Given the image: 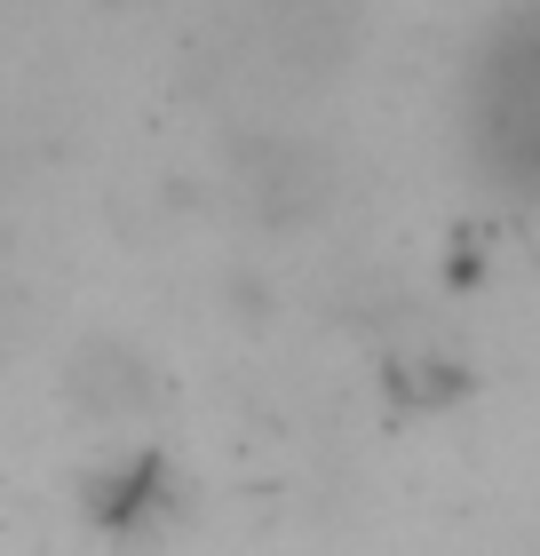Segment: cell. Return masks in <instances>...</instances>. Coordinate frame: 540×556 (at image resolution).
I'll list each match as a JSON object with an SVG mask.
<instances>
[{"label":"cell","instance_id":"7a4b0ae2","mask_svg":"<svg viewBox=\"0 0 540 556\" xmlns=\"http://www.w3.org/2000/svg\"><path fill=\"white\" fill-rule=\"evenodd\" d=\"M263 33H271V56L302 88H326L357 48V16H350V0H271Z\"/></svg>","mask_w":540,"mask_h":556},{"label":"cell","instance_id":"5b68a950","mask_svg":"<svg viewBox=\"0 0 540 556\" xmlns=\"http://www.w3.org/2000/svg\"><path fill=\"white\" fill-rule=\"evenodd\" d=\"M477 390L469 366H453L445 350H414V358H390V397L398 406H461Z\"/></svg>","mask_w":540,"mask_h":556},{"label":"cell","instance_id":"277c9868","mask_svg":"<svg viewBox=\"0 0 540 556\" xmlns=\"http://www.w3.org/2000/svg\"><path fill=\"white\" fill-rule=\"evenodd\" d=\"M167 501H175V485H167L160 453H127V462H112V469L88 477V517L104 525V533H143Z\"/></svg>","mask_w":540,"mask_h":556},{"label":"cell","instance_id":"3957f363","mask_svg":"<svg viewBox=\"0 0 540 556\" xmlns=\"http://www.w3.org/2000/svg\"><path fill=\"white\" fill-rule=\"evenodd\" d=\"M64 390H72V406H80V414H96V421H120V414L160 406V366H151L136 342L96 334V342H80V350H72Z\"/></svg>","mask_w":540,"mask_h":556},{"label":"cell","instance_id":"6da1fadb","mask_svg":"<svg viewBox=\"0 0 540 556\" xmlns=\"http://www.w3.org/2000/svg\"><path fill=\"white\" fill-rule=\"evenodd\" d=\"M230 184L271 231H294V223H318L334 199V160L311 136H239L230 143Z\"/></svg>","mask_w":540,"mask_h":556}]
</instances>
